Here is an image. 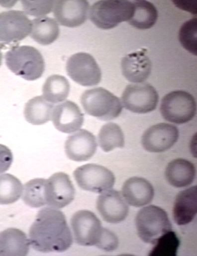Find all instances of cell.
<instances>
[{"label": "cell", "instance_id": "cell-3", "mask_svg": "<svg viewBox=\"0 0 197 256\" xmlns=\"http://www.w3.org/2000/svg\"><path fill=\"white\" fill-rule=\"evenodd\" d=\"M81 103L88 114L102 121L115 119L122 110L119 98L101 87L85 91Z\"/></svg>", "mask_w": 197, "mask_h": 256}, {"label": "cell", "instance_id": "cell-34", "mask_svg": "<svg viewBox=\"0 0 197 256\" xmlns=\"http://www.w3.org/2000/svg\"><path fill=\"white\" fill-rule=\"evenodd\" d=\"M12 160L11 150L6 146L0 144V174L8 170Z\"/></svg>", "mask_w": 197, "mask_h": 256}, {"label": "cell", "instance_id": "cell-19", "mask_svg": "<svg viewBox=\"0 0 197 256\" xmlns=\"http://www.w3.org/2000/svg\"><path fill=\"white\" fill-rule=\"evenodd\" d=\"M122 195L129 205L139 207L149 204L154 196V188L146 179L133 177L127 179L122 188Z\"/></svg>", "mask_w": 197, "mask_h": 256}, {"label": "cell", "instance_id": "cell-22", "mask_svg": "<svg viewBox=\"0 0 197 256\" xmlns=\"http://www.w3.org/2000/svg\"><path fill=\"white\" fill-rule=\"evenodd\" d=\"M168 182L177 188L191 185L196 176V168L190 161L183 158L174 159L169 162L165 170Z\"/></svg>", "mask_w": 197, "mask_h": 256}, {"label": "cell", "instance_id": "cell-36", "mask_svg": "<svg viewBox=\"0 0 197 256\" xmlns=\"http://www.w3.org/2000/svg\"><path fill=\"white\" fill-rule=\"evenodd\" d=\"M2 47L1 44L0 43V66L1 64L2 55L1 51V48Z\"/></svg>", "mask_w": 197, "mask_h": 256}, {"label": "cell", "instance_id": "cell-6", "mask_svg": "<svg viewBox=\"0 0 197 256\" xmlns=\"http://www.w3.org/2000/svg\"><path fill=\"white\" fill-rule=\"evenodd\" d=\"M196 102L194 96L183 90H175L162 99L160 112L166 120L177 124L191 121L196 113Z\"/></svg>", "mask_w": 197, "mask_h": 256}, {"label": "cell", "instance_id": "cell-25", "mask_svg": "<svg viewBox=\"0 0 197 256\" xmlns=\"http://www.w3.org/2000/svg\"><path fill=\"white\" fill-rule=\"evenodd\" d=\"M134 10L132 17L128 23L140 29L151 28L156 22L158 13L155 6L146 0L132 1Z\"/></svg>", "mask_w": 197, "mask_h": 256}, {"label": "cell", "instance_id": "cell-15", "mask_svg": "<svg viewBox=\"0 0 197 256\" xmlns=\"http://www.w3.org/2000/svg\"><path fill=\"white\" fill-rule=\"evenodd\" d=\"M52 10L60 24L75 27L83 24L87 19L89 3L87 0H57Z\"/></svg>", "mask_w": 197, "mask_h": 256}, {"label": "cell", "instance_id": "cell-35", "mask_svg": "<svg viewBox=\"0 0 197 256\" xmlns=\"http://www.w3.org/2000/svg\"><path fill=\"white\" fill-rule=\"evenodd\" d=\"M173 2L177 7L182 10L193 14H197V0H173Z\"/></svg>", "mask_w": 197, "mask_h": 256}, {"label": "cell", "instance_id": "cell-31", "mask_svg": "<svg viewBox=\"0 0 197 256\" xmlns=\"http://www.w3.org/2000/svg\"><path fill=\"white\" fill-rule=\"evenodd\" d=\"M197 18L193 17L181 26L179 39L182 46L191 53L197 54Z\"/></svg>", "mask_w": 197, "mask_h": 256}, {"label": "cell", "instance_id": "cell-2", "mask_svg": "<svg viewBox=\"0 0 197 256\" xmlns=\"http://www.w3.org/2000/svg\"><path fill=\"white\" fill-rule=\"evenodd\" d=\"M6 65L15 74L27 80L39 78L45 70L41 53L29 45L14 46L5 54Z\"/></svg>", "mask_w": 197, "mask_h": 256}, {"label": "cell", "instance_id": "cell-24", "mask_svg": "<svg viewBox=\"0 0 197 256\" xmlns=\"http://www.w3.org/2000/svg\"><path fill=\"white\" fill-rule=\"evenodd\" d=\"M53 105L42 96L34 97L25 105L24 115L26 120L35 125L45 124L51 118Z\"/></svg>", "mask_w": 197, "mask_h": 256}, {"label": "cell", "instance_id": "cell-7", "mask_svg": "<svg viewBox=\"0 0 197 256\" xmlns=\"http://www.w3.org/2000/svg\"><path fill=\"white\" fill-rule=\"evenodd\" d=\"M73 176L81 189L99 194L111 189L115 181L111 171L104 166L93 163L78 167L74 171Z\"/></svg>", "mask_w": 197, "mask_h": 256}, {"label": "cell", "instance_id": "cell-30", "mask_svg": "<svg viewBox=\"0 0 197 256\" xmlns=\"http://www.w3.org/2000/svg\"><path fill=\"white\" fill-rule=\"evenodd\" d=\"M154 245L149 256H175L180 246V240L176 233L171 230L160 237Z\"/></svg>", "mask_w": 197, "mask_h": 256}, {"label": "cell", "instance_id": "cell-14", "mask_svg": "<svg viewBox=\"0 0 197 256\" xmlns=\"http://www.w3.org/2000/svg\"><path fill=\"white\" fill-rule=\"evenodd\" d=\"M96 207L105 222L117 224L123 221L128 213V206L121 193L114 190H109L99 195Z\"/></svg>", "mask_w": 197, "mask_h": 256}, {"label": "cell", "instance_id": "cell-27", "mask_svg": "<svg viewBox=\"0 0 197 256\" xmlns=\"http://www.w3.org/2000/svg\"><path fill=\"white\" fill-rule=\"evenodd\" d=\"M98 141L101 149L108 152L115 148L124 147V134L119 126L113 122H109L100 128L98 134Z\"/></svg>", "mask_w": 197, "mask_h": 256}, {"label": "cell", "instance_id": "cell-33", "mask_svg": "<svg viewBox=\"0 0 197 256\" xmlns=\"http://www.w3.org/2000/svg\"><path fill=\"white\" fill-rule=\"evenodd\" d=\"M119 241L116 236L109 230L103 228L102 235L96 247L107 252L117 249Z\"/></svg>", "mask_w": 197, "mask_h": 256}, {"label": "cell", "instance_id": "cell-21", "mask_svg": "<svg viewBox=\"0 0 197 256\" xmlns=\"http://www.w3.org/2000/svg\"><path fill=\"white\" fill-rule=\"evenodd\" d=\"M29 245L26 235L19 229L8 228L0 232V256H26Z\"/></svg>", "mask_w": 197, "mask_h": 256}, {"label": "cell", "instance_id": "cell-12", "mask_svg": "<svg viewBox=\"0 0 197 256\" xmlns=\"http://www.w3.org/2000/svg\"><path fill=\"white\" fill-rule=\"evenodd\" d=\"M31 21L20 10H10L0 13V42L15 43L30 33Z\"/></svg>", "mask_w": 197, "mask_h": 256}, {"label": "cell", "instance_id": "cell-32", "mask_svg": "<svg viewBox=\"0 0 197 256\" xmlns=\"http://www.w3.org/2000/svg\"><path fill=\"white\" fill-rule=\"evenodd\" d=\"M54 2L53 0L21 1L25 13L38 17L49 13L53 9Z\"/></svg>", "mask_w": 197, "mask_h": 256}, {"label": "cell", "instance_id": "cell-18", "mask_svg": "<svg viewBox=\"0 0 197 256\" xmlns=\"http://www.w3.org/2000/svg\"><path fill=\"white\" fill-rule=\"evenodd\" d=\"M145 49L127 54L122 58L121 67L122 74L129 81L141 83L150 75L152 63L145 54Z\"/></svg>", "mask_w": 197, "mask_h": 256}, {"label": "cell", "instance_id": "cell-9", "mask_svg": "<svg viewBox=\"0 0 197 256\" xmlns=\"http://www.w3.org/2000/svg\"><path fill=\"white\" fill-rule=\"evenodd\" d=\"M66 68L69 76L84 86L96 85L101 79V71L96 60L86 52H80L71 56Z\"/></svg>", "mask_w": 197, "mask_h": 256}, {"label": "cell", "instance_id": "cell-1", "mask_svg": "<svg viewBox=\"0 0 197 256\" xmlns=\"http://www.w3.org/2000/svg\"><path fill=\"white\" fill-rule=\"evenodd\" d=\"M29 242L42 253L63 252L73 243L72 235L63 213L47 207L37 213L29 230Z\"/></svg>", "mask_w": 197, "mask_h": 256}, {"label": "cell", "instance_id": "cell-13", "mask_svg": "<svg viewBox=\"0 0 197 256\" xmlns=\"http://www.w3.org/2000/svg\"><path fill=\"white\" fill-rule=\"evenodd\" d=\"M179 137L178 128L172 124L160 123L147 129L141 137L143 148L150 152H165L170 149Z\"/></svg>", "mask_w": 197, "mask_h": 256}, {"label": "cell", "instance_id": "cell-5", "mask_svg": "<svg viewBox=\"0 0 197 256\" xmlns=\"http://www.w3.org/2000/svg\"><path fill=\"white\" fill-rule=\"evenodd\" d=\"M135 225L139 238L144 242L152 244L162 235L172 230L166 212L154 205L145 207L138 212Z\"/></svg>", "mask_w": 197, "mask_h": 256}, {"label": "cell", "instance_id": "cell-17", "mask_svg": "<svg viewBox=\"0 0 197 256\" xmlns=\"http://www.w3.org/2000/svg\"><path fill=\"white\" fill-rule=\"evenodd\" d=\"M52 121L54 127L65 133H72L82 126L84 114L75 102L66 100L53 109Z\"/></svg>", "mask_w": 197, "mask_h": 256}, {"label": "cell", "instance_id": "cell-16", "mask_svg": "<svg viewBox=\"0 0 197 256\" xmlns=\"http://www.w3.org/2000/svg\"><path fill=\"white\" fill-rule=\"evenodd\" d=\"M96 138L91 132L80 129L68 136L65 143V152L71 160L86 161L95 154L97 148Z\"/></svg>", "mask_w": 197, "mask_h": 256}, {"label": "cell", "instance_id": "cell-8", "mask_svg": "<svg viewBox=\"0 0 197 256\" xmlns=\"http://www.w3.org/2000/svg\"><path fill=\"white\" fill-rule=\"evenodd\" d=\"M124 107L135 113L144 114L154 111L159 101L155 88L148 83L127 85L121 95Z\"/></svg>", "mask_w": 197, "mask_h": 256}, {"label": "cell", "instance_id": "cell-28", "mask_svg": "<svg viewBox=\"0 0 197 256\" xmlns=\"http://www.w3.org/2000/svg\"><path fill=\"white\" fill-rule=\"evenodd\" d=\"M22 191V184L16 177L8 173L0 175V204L15 202L21 196Z\"/></svg>", "mask_w": 197, "mask_h": 256}, {"label": "cell", "instance_id": "cell-29", "mask_svg": "<svg viewBox=\"0 0 197 256\" xmlns=\"http://www.w3.org/2000/svg\"><path fill=\"white\" fill-rule=\"evenodd\" d=\"M46 179L35 178L23 186L21 195L24 202L33 208H39L45 205L44 198V188Z\"/></svg>", "mask_w": 197, "mask_h": 256}, {"label": "cell", "instance_id": "cell-10", "mask_svg": "<svg viewBox=\"0 0 197 256\" xmlns=\"http://www.w3.org/2000/svg\"><path fill=\"white\" fill-rule=\"evenodd\" d=\"M71 226L76 243L82 246L96 247L103 229L97 216L87 210L78 211L72 216Z\"/></svg>", "mask_w": 197, "mask_h": 256}, {"label": "cell", "instance_id": "cell-26", "mask_svg": "<svg viewBox=\"0 0 197 256\" xmlns=\"http://www.w3.org/2000/svg\"><path fill=\"white\" fill-rule=\"evenodd\" d=\"M70 89V83L66 77L58 74L52 75L43 84V97L51 103H58L68 97Z\"/></svg>", "mask_w": 197, "mask_h": 256}, {"label": "cell", "instance_id": "cell-11", "mask_svg": "<svg viewBox=\"0 0 197 256\" xmlns=\"http://www.w3.org/2000/svg\"><path fill=\"white\" fill-rule=\"evenodd\" d=\"M75 189L69 175L57 172L46 179L44 188L45 205L56 209L70 204L75 196Z\"/></svg>", "mask_w": 197, "mask_h": 256}, {"label": "cell", "instance_id": "cell-20", "mask_svg": "<svg viewBox=\"0 0 197 256\" xmlns=\"http://www.w3.org/2000/svg\"><path fill=\"white\" fill-rule=\"evenodd\" d=\"M197 212V187L194 186L181 191L176 197L173 217L178 225L191 222Z\"/></svg>", "mask_w": 197, "mask_h": 256}, {"label": "cell", "instance_id": "cell-23", "mask_svg": "<svg viewBox=\"0 0 197 256\" xmlns=\"http://www.w3.org/2000/svg\"><path fill=\"white\" fill-rule=\"evenodd\" d=\"M30 36L37 43L49 45L58 37L60 29L57 21L54 18L40 16L31 20Z\"/></svg>", "mask_w": 197, "mask_h": 256}, {"label": "cell", "instance_id": "cell-4", "mask_svg": "<svg viewBox=\"0 0 197 256\" xmlns=\"http://www.w3.org/2000/svg\"><path fill=\"white\" fill-rule=\"evenodd\" d=\"M134 6L128 0H99L89 9V17L98 27L109 29L120 23L128 21L132 16Z\"/></svg>", "mask_w": 197, "mask_h": 256}]
</instances>
